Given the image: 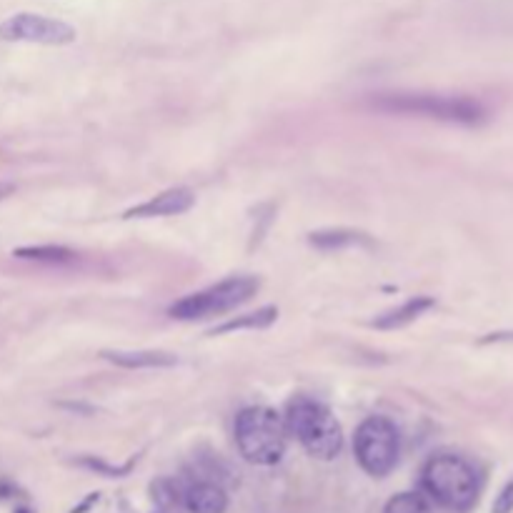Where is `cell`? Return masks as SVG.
<instances>
[{
	"label": "cell",
	"mask_w": 513,
	"mask_h": 513,
	"mask_svg": "<svg viewBox=\"0 0 513 513\" xmlns=\"http://www.w3.org/2000/svg\"><path fill=\"white\" fill-rule=\"evenodd\" d=\"M421 486L431 501L448 511L466 513L476 506L481 478L471 461L456 453H438L428 458L421 471Z\"/></svg>",
	"instance_id": "6da1fadb"
},
{
	"label": "cell",
	"mask_w": 513,
	"mask_h": 513,
	"mask_svg": "<svg viewBox=\"0 0 513 513\" xmlns=\"http://www.w3.org/2000/svg\"><path fill=\"white\" fill-rule=\"evenodd\" d=\"M288 436L296 438L308 456L333 461L343 448V428L326 403L311 396H296L283 413Z\"/></svg>",
	"instance_id": "7a4b0ae2"
},
{
	"label": "cell",
	"mask_w": 513,
	"mask_h": 513,
	"mask_svg": "<svg viewBox=\"0 0 513 513\" xmlns=\"http://www.w3.org/2000/svg\"><path fill=\"white\" fill-rule=\"evenodd\" d=\"M371 108L388 116L431 118L441 123H458V126H476L486 116L481 103L471 98L433 96V93H381L371 98Z\"/></svg>",
	"instance_id": "3957f363"
},
{
	"label": "cell",
	"mask_w": 513,
	"mask_h": 513,
	"mask_svg": "<svg viewBox=\"0 0 513 513\" xmlns=\"http://www.w3.org/2000/svg\"><path fill=\"white\" fill-rule=\"evenodd\" d=\"M236 448L248 463L256 466H276L286 456L288 431L281 413L266 406L243 408L233 426Z\"/></svg>",
	"instance_id": "277c9868"
},
{
	"label": "cell",
	"mask_w": 513,
	"mask_h": 513,
	"mask_svg": "<svg viewBox=\"0 0 513 513\" xmlns=\"http://www.w3.org/2000/svg\"><path fill=\"white\" fill-rule=\"evenodd\" d=\"M261 281L256 276H231L226 281L191 293L168 308V316L176 321H201V318L221 316L246 303L258 291Z\"/></svg>",
	"instance_id": "5b68a950"
},
{
	"label": "cell",
	"mask_w": 513,
	"mask_h": 513,
	"mask_svg": "<svg viewBox=\"0 0 513 513\" xmlns=\"http://www.w3.org/2000/svg\"><path fill=\"white\" fill-rule=\"evenodd\" d=\"M356 461L368 476L383 478L396 468L401 456V433L386 416H371L358 426L353 438Z\"/></svg>",
	"instance_id": "8992f818"
},
{
	"label": "cell",
	"mask_w": 513,
	"mask_h": 513,
	"mask_svg": "<svg viewBox=\"0 0 513 513\" xmlns=\"http://www.w3.org/2000/svg\"><path fill=\"white\" fill-rule=\"evenodd\" d=\"M76 28L58 18L38 13H16L0 23V41L38 43V46H71L76 43Z\"/></svg>",
	"instance_id": "52a82bcc"
},
{
	"label": "cell",
	"mask_w": 513,
	"mask_h": 513,
	"mask_svg": "<svg viewBox=\"0 0 513 513\" xmlns=\"http://www.w3.org/2000/svg\"><path fill=\"white\" fill-rule=\"evenodd\" d=\"M196 206V193L191 188H168V191L158 193L151 201L141 203V206L131 208L123 213V218H163V216H181V213L191 211Z\"/></svg>",
	"instance_id": "ba28073f"
},
{
	"label": "cell",
	"mask_w": 513,
	"mask_h": 513,
	"mask_svg": "<svg viewBox=\"0 0 513 513\" xmlns=\"http://www.w3.org/2000/svg\"><path fill=\"white\" fill-rule=\"evenodd\" d=\"M183 506L188 513H226L228 493L213 481H196L183 491Z\"/></svg>",
	"instance_id": "9c48e42d"
},
{
	"label": "cell",
	"mask_w": 513,
	"mask_h": 513,
	"mask_svg": "<svg viewBox=\"0 0 513 513\" xmlns=\"http://www.w3.org/2000/svg\"><path fill=\"white\" fill-rule=\"evenodd\" d=\"M428 308H433V298L416 296L411 298V301L403 303V306L391 308V311H386L383 316H378L376 321H373V328H378V331H396V328L408 326V323L416 321L418 316H423Z\"/></svg>",
	"instance_id": "30bf717a"
},
{
	"label": "cell",
	"mask_w": 513,
	"mask_h": 513,
	"mask_svg": "<svg viewBox=\"0 0 513 513\" xmlns=\"http://www.w3.org/2000/svg\"><path fill=\"white\" fill-rule=\"evenodd\" d=\"M103 358L121 368H171L178 363L166 351H103Z\"/></svg>",
	"instance_id": "8fae6325"
},
{
	"label": "cell",
	"mask_w": 513,
	"mask_h": 513,
	"mask_svg": "<svg viewBox=\"0 0 513 513\" xmlns=\"http://www.w3.org/2000/svg\"><path fill=\"white\" fill-rule=\"evenodd\" d=\"M308 243L321 251H341V248L351 246H373L371 238L361 231H351V228H326V231H313L308 236Z\"/></svg>",
	"instance_id": "7c38bea8"
},
{
	"label": "cell",
	"mask_w": 513,
	"mask_h": 513,
	"mask_svg": "<svg viewBox=\"0 0 513 513\" xmlns=\"http://www.w3.org/2000/svg\"><path fill=\"white\" fill-rule=\"evenodd\" d=\"M13 256L21 258V261H36V263H48V266H66V263L76 261V251L66 246H23L13 251Z\"/></svg>",
	"instance_id": "4fadbf2b"
},
{
	"label": "cell",
	"mask_w": 513,
	"mask_h": 513,
	"mask_svg": "<svg viewBox=\"0 0 513 513\" xmlns=\"http://www.w3.org/2000/svg\"><path fill=\"white\" fill-rule=\"evenodd\" d=\"M278 318V308L276 306H266L258 308V311L246 313V316H236L231 321L221 323V326L211 328V336H223V333H233V331H243V328H268L273 321Z\"/></svg>",
	"instance_id": "5bb4252c"
},
{
	"label": "cell",
	"mask_w": 513,
	"mask_h": 513,
	"mask_svg": "<svg viewBox=\"0 0 513 513\" xmlns=\"http://www.w3.org/2000/svg\"><path fill=\"white\" fill-rule=\"evenodd\" d=\"M383 513H431V498L421 491L396 493V496L386 503Z\"/></svg>",
	"instance_id": "9a60e30c"
},
{
	"label": "cell",
	"mask_w": 513,
	"mask_h": 513,
	"mask_svg": "<svg viewBox=\"0 0 513 513\" xmlns=\"http://www.w3.org/2000/svg\"><path fill=\"white\" fill-rule=\"evenodd\" d=\"M151 493L161 508H176L178 503H183V491H178V483L168 481V478L153 483Z\"/></svg>",
	"instance_id": "2e32d148"
},
{
	"label": "cell",
	"mask_w": 513,
	"mask_h": 513,
	"mask_svg": "<svg viewBox=\"0 0 513 513\" xmlns=\"http://www.w3.org/2000/svg\"><path fill=\"white\" fill-rule=\"evenodd\" d=\"M513 511V483H508L501 491V496L496 498V506H493V513H511Z\"/></svg>",
	"instance_id": "e0dca14e"
},
{
	"label": "cell",
	"mask_w": 513,
	"mask_h": 513,
	"mask_svg": "<svg viewBox=\"0 0 513 513\" xmlns=\"http://www.w3.org/2000/svg\"><path fill=\"white\" fill-rule=\"evenodd\" d=\"M13 193H16V186H13V183L0 181V201H6V198H11Z\"/></svg>",
	"instance_id": "ac0fdd59"
},
{
	"label": "cell",
	"mask_w": 513,
	"mask_h": 513,
	"mask_svg": "<svg viewBox=\"0 0 513 513\" xmlns=\"http://www.w3.org/2000/svg\"><path fill=\"white\" fill-rule=\"evenodd\" d=\"M16 513H31V511H28V508H18Z\"/></svg>",
	"instance_id": "d6986e66"
}]
</instances>
